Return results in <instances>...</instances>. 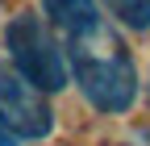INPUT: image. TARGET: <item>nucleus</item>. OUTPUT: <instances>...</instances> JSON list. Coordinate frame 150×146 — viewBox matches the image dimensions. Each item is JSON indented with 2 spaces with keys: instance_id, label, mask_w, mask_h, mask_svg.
<instances>
[{
  "instance_id": "1",
  "label": "nucleus",
  "mask_w": 150,
  "mask_h": 146,
  "mask_svg": "<svg viewBox=\"0 0 150 146\" xmlns=\"http://www.w3.org/2000/svg\"><path fill=\"white\" fill-rule=\"evenodd\" d=\"M71 59V79L79 96L96 108L100 117H125L142 96V71L117 38V29L104 25L100 33L79 42H67Z\"/></svg>"
},
{
  "instance_id": "2",
  "label": "nucleus",
  "mask_w": 150,
  "mask_h": 146,
  "mask_svg": "<svg viewBox=\"0 0 150 146\" xmlns=\"http://www.w3.org/2000/svg\"><path fill=\"white\" fill-rule=\"evenodd\" d=\"M4 59L21 71V75L42 88L46 96L63 92L71 84V59H67V42L54 33V25L42 13H13L4 25Z\"/></svg>"
},
{
  "instance_id": "3",
  "label": "nucleus",
  "mask_w": 150,
  "mask_h": 146,
  "mask_svg": "<svg viewBox=\"0 0 150 146\" xmlns=\"http://www.w3.org/2000/svg\"><path fill=\"white\" fill-rule=\"evenodd\" d=\"M0 121L21 142H46L54 134V104L42 88H33L8 59H0Z\"/></svg>"
},
{
  "instance_id": "4",
  "label": "nucleus",
  "mask_w": 150,
  "mask_h": 146,
  "mask_svg": "<svg viewBox=\"0 0 150 146\" xmlns=\"http://www.w3.org/2000/svg\"><path fill=\"white\" fill-rule=\"evenodd\" d=\"M42 17L54 25V33L63 42L92 38L108 25V13L100 0H42Z\"/></svg>"
},
{
  "instance_id": "5",
  "label": "nucleus",
  "mask_w": 150,
  "mask_h": 146,
  "mask_svg": "<svg viewBox=\"0 0 150 146\" xmlns=\"http://www.w3.org/2000/svg\"><path fill=\"white\" fill-rule=\"evenodd\" d=\"M100 4L121 29H134V33L150 29V0H100Z\"/></svg>"
},
{
  "instance_id": "6",
  "label": "nucleus",
  "mask_w": 150,
  "mask_h": 146,
  "mask_svg": "<svg viewBox=\"0 0 150 146\" xmlns=\"http://www.w3.org/2000/svg\"><path fill=\"white\" fill-rule=\"evenodd\" d=\"M17 142H21V138H17V134L8 130V125H4V121H0V146H17Z\"/></svg>"
},
{
  "instance_id": "7",
  "label": "nucleus",
  "mask_w": 150,
  "mask_h": 146,
  "mask_svg": "<svg viewBox=\"0 0 150 146\" xmlns=\"http://www.w3.org/2000/svg\"><path fill=\"white\" fill-rule=\"evenodd\" d=\"M146 92H150V84H146Z\"/></svg>"
}]
</instances>
